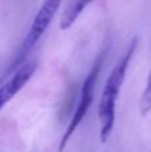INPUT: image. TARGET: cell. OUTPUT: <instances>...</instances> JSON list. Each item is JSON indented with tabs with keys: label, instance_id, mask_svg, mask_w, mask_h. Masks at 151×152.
Returning a JSON list of instances; mask_svg holds the SVG:
<instances>
[{
	"label": "cell",
	"instance_id": "6da1fadb",
	"mask_svg": "<svg viewBox=\"0 0 151 152\" xmlns=\"http://www.w3.org/2000/svg\"><path fill=\"white\" fill-rule=\"evenodd\" d=\"M136 44H138V39L134 37L130 42V45H128L126 53L123 55V58L112 68L106 83H104L102 96L98 105V118H99V127H100L99 135H100L102 143L107 142V139L110 137V135L112 132V128H114L115 103H117L120 88H122V84L125 81L128 64H130L131 59L134 56V52L136 50Z\"/></svg>",
	"mask_w": 151,
	"mask_h": 152
},
{
	"label": "cell",
	"instance_id": "7a4b0ae2",
	"mask_svg": "<svg viewBox=\"0 0 151 152\" xmlns=\"http://www.w3.org/2000/svg\"><path fill=\"white\" fill-rule=\"evenodd\" d=\"M62 5L60 1H54V0H48L44 1L40 5L37 13L35 15L34 20H32L31 26L28 28L26 37H24L23 43L20 45V50L16 53V58L13 60V63L10 66V68L7 69L5 76H10V74H13L19 67H21L26 63V59L28 56V53L34 50V47L36 45V43L40 40V37L44 35V32L47 31L48 26L51 24V20L54 19L58 8Z\"/></svg>",
	"mask_w": 151,
	"mask_h": 152
},
{
	"label": "cell",
	"instance_id": "3957f363",
	"mask_svg": "<svg viewBox=\"0 0 151 152\" xmlns=\"http://www.w3.org/2000/svg\"><path fill=\"white\" fill-rule=\"evenodd\" d=\"M103 60H104V53H100V55L98 56V59L95 60V63H94L92 68L90 69L88 75L86 76L84 81H83L82 88H80L79 102H78V105H76V108H75V112H74V115H72L71 120H70L68 126H67L66 131H64L63 136H62L60 143H59V152L64 151L68 140L71 139L72 134H74L78 127L80 126V123H82L83 119L86 118L91 104H92L94 89H95V84H96V80H98V76H99V72H100Z\"/></svg>",
	"mask_w": 151,
	"mask_h": 152
},
{
	"label": "cell",
	"instance_id": "277c9868",
	"mask_svg": "<svg viewBox=\"0 0 151 152\" xmlns=\"http://www.w3.org/2000/svg\"><path fill=\"white\" fill-rule=\"evenodd\" d=\"M35 69H36V60L26 61L23 66L19 67L13 72L12 76L4 84L0 86V111L10 100L15 97L18 92L23 89V87L28 83V80L35 74Z\"/></svg>",
	"mask_w": 151,
	"mask_h": 152
},
{
	"label": "cell",
	"instance_id": "5b68a950",
	"mask_svg": "<svg viewBox=\"0 0 151 152\" xmlns=\"http://www.w3.org/2000/svg\"><path fill=\"white\" fill-rule=\"evenodd\" d=\"M90 4L88 1H68L66 3L64 11L62 13L60 21H59V28L62 31L68 29L72 24L76 21V19L80 16V13L86 10V7Z\"/></svg>",
	"mask_w": 151,
	"mask_h": 152
},
{
	"label": "cell",
	"instance_id": "8992f818",
	"mask_svg": "<svg viewBox=\"0 0 151 152\" xmlns=\"http://www.w3.org/2000/svg\"><path fill=\"white\" fill-rule=\"evenodd\" d=\"M141 115L146 116L147 113L151 112V71L149 75V79H147L146 87H144L143 95H142V100H141Z\"/></svg>",
	"mask_w": 151,
	"mask_h": 152
}]
</instances>
